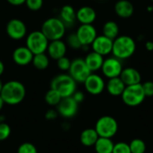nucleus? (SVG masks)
Returning <instances> with one entry per match:
<instances>
[{"label": "nucleus", "instance_id": "nucleus-1", "mask_svg": "<svg viewBox=\"0 0 153 153\" xmlns=\"http://www.w3.org/2000/svg\"><path fill=\"white\" fill-rule=\"evenodd\" d=\"M26 89L19 81H9L3 84L0 96L4 104L14 106L20 104L25 98Z\"/></svg>", "mask_w": 153, "mask_h": 153}, {"label": "nucleus", "instance_id": "nucleus-2", "mask_svg": "<svg viewBox=\"0 0 153 153\" xmlns=\"http://www.w3.org/2000/svg\"><path fill=\"white\" fill-rule=\"evenodd\" d=\"M135 40L129 35H119L113 40L111 54L121 61L132 57L135 53Z\"/></svg>", "mask_w": 153, "mask_h": 153}, {"label": "nucleus", "instance_id": "nucleus-3", "mask_svg": "<svg viewBox=\"0 0 153 153\" xmlns=\"http://www.w3.org/2000/svg\"><path fill=\"white\" fill-rule=\"evenodd\" d=\"M50 88L57 91L62 98H67L72 97L76 91L77 82L69 74H60L51 80Z\"/></svg>", "mask_w": 153, "mask_h": 153}, {"label": "nucleus", "instance_id": "nucleus-4", "mask_svg": "<svg viewBox=\"0 0 153 153\" xmlns=\"http://www.w3.org/2000/svg\"><path fill=\"white\" fill-rule=\"evenodd\" d=\"M66 27L58 17H50L47 19L41 26V31L49 41L62 39L65 34Z\"/></svg>", "mask_w": 153, "mask_h": 153}, {"label": "nucleus", "instance_id": "nucleus-5", "mask_svg": "<svg viewBox=\"0 0 153 153\" xmlns=\"http://www.w3.org/2000/svg\"><path fill=\"white\" fill-rule=\"evenodd\" d=\"M121 98L123 102L126 106L137 107L144 101L146 96L144 94L142 83H138L126 86V89L124 90Z\"/></svg>", "mask_w": 153, "mask_h": 153}, {"label": "nucleus", "instance_id": "nucleus-6", "mask_svg": "<svg viewBox=\"0 0 153 153\" xmlns=\"http://www.w3.org/2000/svg\"><path fill=\"white\" fill-rule=\"evenodd\" d=\"M49 40L41 30L31 31L26 37V47L33 53V55L45 53L47 51Z\"/></svg>", "mask_w": 153, "mask_h": 153}, {"label": "nucleus", "instance_id": "nucleus-7", "mask_svg": "<svg viewBox=\"0 0 153 153\" xmlns=\"http://www.w3.org/2000/svg\"><path fill=\"white\" fill-rule=\"evenodd\" d=\"M95 130L100 137L112 138L118 130L117 121L110 116H103L98 119L95 125Z\"/></svg>", "mask_w": 153, "mask_h": 153}, {"label": "nucleus", "instance_id": "nucleus-8", "mask_svg": "<svg viewBox=\"0 0 153 153\" xmlns=\"http://www.w3.org/2000/svg\"><path fill=\"white\" fill-rule=\"evenodd\" d=\"M68 74L76 82L83 83L87 77L91 74V72L88 68L84 61V58L77 57L72 60L70 68L68 70Z\"/></svg>", "mask_w": 153, "mask_h": 153}, {"label": "nucleus", "instance_id": "nucleus-9", "mask_svg": "<svg viewBox=\"0 0 153 153\" xmlns=\"http://www.w3.org/2000/svg\"><path fill=\"white\" fill-rule=\"evenodd\" d=\"M100 70L103 75L107 77L108 79L119 77L123 70L122 61L115 56L107 57L106 59H104V62Z\"/></svg>", "mask_w": 153, "mask_h": 153}, {"label": "nucleus", "instance_id": "nucleus-10", "mask_svg": "<svg viewBox=\"0 0 153 153\" xmlns=\"http://www.w3.org/2000/svg\"><path fill=\"white\" fill-rule=\"evenodd\" d=\"M5 30L8 37L14 40H20L23 39L27 34V27L25 23L17 18L11 19L7 22Z\"/></svg>", "mask_w": 153, "mask_h": 153}, {"label": "nucleus", "instance_id": "nucleus-11", "mask_svg": "<svg viewBox=\"0 0 153 153\" xmlns=\"http://www.w3.org/2000/svg\"><path fill=\"white\" fill-rule=\"evenodd\" d=\"M83 84L87 92L91 95H99L106 89V82L104 79L94 73H91L87 77Z\"/></svg>", "mask_w": 153, "mask_h": 153}, {"label": "nucleus", "instance_id": "nucleus-12", "mask_svg": "<svg viewBox=\"0 0 153 153\" xmlns=\"http://www.w3.org/2000/svg\"><path fill=\"white\" fill-rule=\"evenodd\" d=\"M75 33L82 44V47H90L98 36L97 30L93 24H81Z\"/></svg>", "mask_w": 153, "mask_h": 153}, {"label": "nucleus", "instance_id": "nucleus-13", "mask_svg": "<svg viewBox=\"0 0 153 153\" xmlns=\"http://www.w3.org/2000/svg\"><path fill=\"white\" fill-rule=\"evenodd\" d=\"M56 107L58 115L65 118H72L77 114L79 104L73 99V97H67L63 98Z\"/></svg>", "mask_w": 153, "mask_h": 153}, {"label": "nucleus", "instance_id": "nucleus-14", "mask_svg": "<svg viewBox=\"0 0 153 153\" xmlns=\"http://www.w3.org/2000/svg\"><path fill=\"white\" fill-rule=\"evenodd\" d=\"M91 47L92 48V51L101 55L102 56H106L112 53L113 40L104 36L103 34L98 35Z\"/></svg>", "mask_w": 153, "mask_h": 153}, {"label": "nucleus", "instance_id": "nucleus-15", "mask_svg": "<svg viewBox=\"0 0 153 153\" xmlns=\"http://www.w3.org/2000/svg\"><path fill=\"white\" fill-rule=\"evenodd\" d=\"M33 56V53L26 46H22L13 50L12 57L16 65L20 66H25L31 63Z\"/></svg>", "mask_w": 153, "mask_h": 153}, {"label": "nucleus", "instance_id": "nucleus-16", "mask_svg": "<svg viewBox=\"0 0 153 153\" xmlns=\"http://www.w3.org/2000/svg\"><path fill=\"white\" fill-rule=\"evenodd\" d=\"M67 51V46L62 39H56L49 41L47 52L48 56L54 60H57L65 56Z\"/></svg>", "mask_w": 153, "mask_h": 153}, {"label": "nucleus", "instance_id": "nucleus-17", "mask_svg": "<svg viewBox=\"0 0 153 153\" xmlns=\"http://www.w3.org/2000/svg\"><path fill=\"white\" fill-rule=\"evenodd\" d=\"M96 18L97 13L91 6H82L76 11V20L81 24H93Z\"/></svg>", "mask_w": 153, "mask_h": 153}, {"label": "nucleus", "instance_id": "nucleus-18", "mask_svg": "<svg viewBox=\"0 0 153 153\" xmlns=\"http://www.w3.org/2000/svg\"><path fill=\"white\" fill-rule=\"evenodd\" d=\"M114 9L116 14L122 19L130 18L134 13V6L129 0H118L115 4Z\"/></svg>", "mask_w": 153, "mask_h": 153}, {"label": "nucleus", "instance_id": "nucleus-19", "mask_svg": "<svg viewBox=\"0 0 153 153\" xmlns=\"http://www.w3.org/2000/svg\"><path fill=\"white\" fill-rule=\"evenodd\" d=\"M119 77L124 82L126 86L138 84V83H141V81H142V75L140 72L137 69L133 68V67L123 68L122 73Z\"/></svg>", "mask_w": 153, "mask_h": 153}, {"label": "nucleus", "instance_id": "nucleus-20", "mask_svg": "<svg viewBox=\"0 0 153 153\" xmlns=\"http://www.w3.org/2000/svg\"><path fill=\"white\" fill-rule=\"evenodd\" d=\"M58 18L63 22V23L65 24V26L66 28H70V27L74 26V24L77 21L76 20V11L74 10V8L72 5L65 4L60 9Z\"/></svg>", "mask_w": 153, "mask_h": 153}, {"label": "nucleus", "instance_id": "nucleus-21", "mask_svg": "<svg viewBox=\"0 0 153 153\" xmlns=\"http://www.w3.org/2000/svg\"><path fill=\"white\" fill-rule=\"evenodd\" d=\"M84 61L90 71L91 73H94L101 69V66L104 62V56L94 51H91L87 54V56L84 58Z\"/></svg>", "mask_w": 153, "mask_h": 153}, {"label": "nucleus", "instance_id": "nucleus-22", "mask_svg": "<svg viewBox=\"0 0 153 153\" xmlns=\"http://www.w3.org/2000/svg\"><path fill=\"white\" fill-rule=\"evenodd\" d=\"M126 89V84L121 80L120 77H115L108 79V82L106 83V90L108 92L114 97L121 96L124 90Z\"/></svg>", "mask_w": 153, "mask_h": 153}, {"label": "nucleus", "instance_id": "nucleus-23", "mask_svg": "<svg viewBox=\"0 0 153 153\" xmlns=\"http://www.w3.org/2000/svg\"><path fill=\"white\" fill-rule=\"evenodd\" d=\"M99 137L100 136L96 132L95 128H87L82 132L80 135V141L82 145L86 147H91L94 146Z\"/></svg>", "mask_w": 153, "mask_h": 153}, {"label": "nucleus", "instance_id": "nucleus-24", "mask_svg": "<svg viewBox=\"0 0 153 153\" xmlns=\"http://www.w3.org/2000/svg\"><path fill=\"white\" fill-rule=\"evenodd\" d=\"M114 143L110 138L99 137L94 144L95 152L97 153H112L114 148Z\"/></svg>", "mask_w": 153, "mask_h": 153}, {"label": "nucleus", "instance_id": "nucleus-25", "mask_svg": "<svg viewBox=\"0 0 153 153\" xmlns=\"http://www.w3.org/2000/svg\"><path fill=\"white\" fill-rule=\"evenodd\" d=\"M119 25L115 21H108L102 27V34L112 40L119 36Z\"/></svg>", "mask_w": 153, "mask_h": 153}, {"label": "nucleus", "instance_id": "nucleus-26", "mask_svg": "<svg viewBox=\"0 0 153 153\" xmlns=\"http://www.w3.org/2000/svg\"><path fill=\"white\" fill-rule=\"evenodd\" d=\"M31 64L38 70H45L49 65V56L45 53L36 54L33 56Z\"/></svg>", "mask_w": 153, "mask_h": 153}, {"label": "nucleus", "instance_id": "nucleus-27", "mask_svg": "<svg viewBox=\"0 0 153 153\" xmlns=\"http://www.w3.org/2000/svg\"><path fill=\"white\" fill-rule=\"evenodd\" d=\"M63 98L61 97V95L56 91L55 90L51 89L48 90L45 95V101L48 105L51 106V107H55V106H57L59 104V102L61 101Z\"/></svg>", "mask_w": 153, "mask_h": 153}, {"label": "nucleus", "instance_id": "nucleus-28", "mask_svg": "<svg viewBox=\"0 0 153 153\" xmlns=\"http://www.w3.org/2000/svg\"><path fill=\"white\" fill-rule=\"evenodd\" d=\"M130 150L132 153H145L146 144L142 139H134L130 143Z\"/></svg>", "mask_w": 153, "mask_h": 153}, {"label": "nucleus", "instance_id": "nucleus-29", "mask_svg": "<svg viewBox=\"0 0 153 153\" xmlns=\"http://www.w3.org/2000/svg\"><path fill=\"white\" fill-rule=\"evenodd\" d=\"M65 44H66V46H68L69 48H71L72 49H74V50H78V49L82 48V44H81L75 32L71 33L67 36Z\"/></svg>", "mask_w": 153, "mask_h": 153}, {"label": "nucleus", "instance_id": "nucleus-30", "mask_svg": "<svg viewBox=\"0 0 153 153\" xmlns=\"http://www.w3.org/2000/svg\"><path fill=\"white\" fill-rule=\"evenodd\" d=\"M17 153H38V151L34 144L30 143H23L18 147Z\"/></svg>", "mask_w": 153, "mask_h": 153}, {"label": "nucleus", "instance_id": "nucleus-31", "mask_svg": "<svg viewBox=\"0 0 153 153\" xmlns=\"http://www.w3.org/2000/svg\"><path fill=\"white\" fill-rule=\"evenodd\" d=\"M11 134V128L9 125L4 122H0V142L6 140Z\"/></svg>", "mask_w": 153, "mask_h": 153}, {"label": "nucleus", "instance_id": "nucleus-32", "mask_svg": "<svg viewBox=\"0 0 153 153\" xmlns=\"http://www.w3.org/2000/svg\"><path fill=\"white\" fill-rule=\"evenodd\" d=\"M112 153H132L130 150V146L128 143H117L114 144L113 152Z\"/></svg>", "mask_w": 153, "mask_h": 153}, {"label": "nucleus", "instance_id": "nucleus-33", "mask_svg": "<svg viewBox=\"0 0 153 153\" xmlns=\"http://www.w3.org/2000/svg\"><path fill=\"white\" fill-rule=\"evenodd\" d=\"M71 60L65 56L56 60V65L61 71H68L71 65Z\"/></svg>", "mask_w": 153, "mask_h": 153}, {"label": "nucleus", "instance_id": "nucleus-34", "mask_svg": "<svg viewBox=\"0 0 153 153\" xmlns=\"http://www.w3.org/2000/svg\"><path fill=\"white\" fill-rule=\"evenodd\" d=\"M25 4L31 11H39L43 6V0H26Z\"/></svg>", "mask_w": 153, "mask_h": 153}, {"label": "nucleus", "instance_id": "nucleus-35", "mask_svg": "<svg viewBox=\"0 0 153 153\" xmlns=\"http://www.w3.org/2000/svg\"><path fill=\"white\" fill-rule=\"evenodd\" d=\"M146 97H153V82L148 81L142 84Z\"/></svg>", "mask_w": 153, "mask_h": 153}, {"label": "nucleus", "instance_id": "nucleus-36", "mask_svg": "<svg viewBox=\"0 0 153 153\" xmlns=\"http://www.w3.org/2000/svg\"><path fill=\"white\" fill-rule=\"evenodd\" d=\"M73 99L78 103V104H80V103H82L83 100H84V93L82 92V91H76L74 94H73Z\"/></svg>", "mask_w": 153, "mask_h": 153}, {"label": "nucleus", "instance_id": "nucleus-37", "mask_svg": "<svg viewBox=\"0 0 153 153\" xmlns=\"http://www.w3.org/2000/svg\"><path fill=\"white\" fill-rule=\"evenodd\" d=\"M57 115H58V113H57L56 110H55V109H48V110L47 111L45 117H46V119H47V120L52 121V120H55V119L56 118Z\"/></svg>", "mask_w": 153, "mask_h": 153}, {"label": "nucleus", "instance_id": "nucleus-38", "mask_svg": "<svg viewBox=\"0 0 153 153\" xmlns=\"http://www.w3.org/2000/svg\"><path fill=\"white\" fill-rule=\"evenodd\" d=\"M10 4L12 5H14V6H19V5H22L23 4H25V1L26 0H6Z\"/></svg>", "mask_w": 153, "mask_h": 153}, {"label": "nucleus", "instance_id": "nucleus-39", "mask_svg": "<svg viewBox=\"0 0 153 153\" xmlns=\"http://www.w3.org/2000/svg\"><path fill=\"white\" fill-rule=\"evenodd\" d=\"M145 48L148 51H153V41L152 40H148L145 42Z\"/></svg>", "mask_w": 153, "mask_h": 153}, {"label": "nucleus", "instance_id": "nucleus-40", "mask_svg": "<svg viewBox=\"0 0 153 153\" xmlns=\"http://www.w3.org/2000/svg\"><path fill=\"white\" fill-rule=\"evenodd\" d=\"M4 63L0 60V76L4 74Z\"/></svg>", "mask_w": 153, "mask_h": 153}, {"label": "nucleus", "instance_id": "nucleus-41", "mask_svg": "<svg viewBox=\"0 0 153 153\" xmlns=\"http://www.w3.org/2000/svg\"><path fill=\"white\" fill-rule=\"evenodd\" d=\"M4 102L3 99L1 98V96H0V111L2 110V108H3V107H4Z\"/></svg>", "mask_w": 153, "mask_h": 153}, {"label": "nucleus", "instance_id": "nucleus-42", "mask_svg": "<svg viewBox=\"0 0 153 153\" xmlns=\"http://www.w3.org/2000/svg\"><path fill=\"white\" fill-rule=\"evenodd\" d=\"M3 82H2V81H1V79H0V92H1V90H2V87H3Z\"/></svg>", "mask_w": 153, "mask_h": 153}, {"label": "nucleus", "instance_id": "nucleus-43", "mask_svg": "<svg viewBox=\"0 0 153 153\" xmlns=\"http://www.w3.org/2000/svg\"><path fill=\"white\" fill-rule=\"evenodd\" d=\"M148 11H149V12H151V11H153L152 6H149V7H148Z\"/></svg>", "mask_w": 153, "mask_h": 153}, {"label": "nucleus", "instance_id": "nucleus-44", "mask_svg": "<svg viewBox=\"0 0 153 153\" xmlns=\"http://www.w3.org/2000/svg\"><path fill=\"white\" fill-rule=\"evenodd\" d=\"M152 2H153V0H152Z\"/></svg>", "mask_w": 153, "mask_h": 153}]
</instances>
